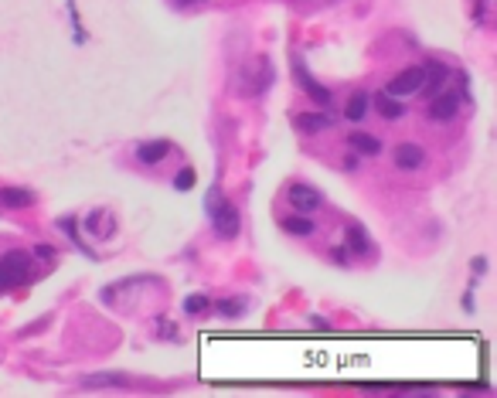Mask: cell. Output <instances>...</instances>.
Returning <instances> with one entry per match:
<instances>
[{"label": "cell", "instance_id": "obj_22", "mask_svg": "<svg viewBox=\"0 0 497 398\" xmlns=\"http://www.w3.org/2000/svg\"><path fill=\"white\" fill-rule=\"evenodd\" d=\"M38 256H41V259H51V256H55V248H51V245H41V248H38Z\"/></svg>", "mask_w": 497, "mask_h": 398}, {"label": "cell", "instance_id": "obj_20", "mask_svg": "<svg viewBox=\"0 0 497 398\" xmlns=\"http://www.w3.org/2000/svg\"><path fill=\"white\" fill-rule=\"evenodd\" d=\"M174 187H177V191H191V187H194V170L191 167L181 170V174L174 177Z\"/></svg>", "mask_w": 497, "mask_h": 398}, {"label": "cell", "instance_id": "obj_14", "mask_svg": "<svg viewBox=\"0 0 497 398\" xmlns=\"http://www.w3.org/2000/svg\"><path fill=\"white\" fill-rule=\"evenodd\" d=\"M365 112H368V92H351V99H347V106H344V120L361 122Z\"/></svg>", "mask_w": 497, "mask_h": 398}, {"label": "cell", "instance_id": "obj_8", "mask_svg": "<svg viewBox=\"0 0 497 398\" xmlns=\"http://www.w3.org/2000/svg\"><path fill=\"white\" fill-rule=\"evenodd\" d=\"M34 194L28 187H0V208L7 211H17V208H31Z\"/></svg>", "mask_w": 497, "mask_h": 398}, {"label": "cell", "instance_id": "obj_19", "mask_svg": "<svg viewBox=\"0 0 497 398\" xmlns=\"http://www.w3.org/2000/svg\"><path fill=\"white\" fill-rule=\"evenodd\" d=\"M347 245H351V252H357V256L372 248V245H368V239H365V231L357 229V225H351V229H347Z\"/></svg>", "mask_w": 497, "mask_h": 398}, {"label": "cell", "instance_id": "obj_9", "mask_svg": "<svg viewBox=\"0 0 497 398\" xmlns=\"http://www.w3.org/2000/svg\"><path fill=\"white\" fill-rule=\"evenodd\" d=\"M167 153H171V143H167V140H150V143H140V147H137V160H140V164H160Z\"/></svg>", "mask_w": 497, "mask_h": 398}, {"label": "cell", "instance_id": "obj_23", "mask_svg": "<svg viewBox=\"0 0 497 398\" xmlns=\"http://www.w3.org/2000/svg\"><path fill=\"white\" fill-rule=\"evenodd\" d=\"M177 4H181V7H187V4H198V0H177Z\"/></svg>", "mask_w": 497, "mask_h": 398}, {"label": "cell", "instance_id": "obj_11", "mask_svg": "<svg viewBox=\"0 0 497 398\" xmlns=\"http://www.w3.org/2000/svg\"><path fill=\"white\" fill-rule=\"evenodd\" d=\"M296 78H300V85L310 92L320 106H327V103H330V92H327L320 82H313V75H310V72H303V65H300V61H296Z\"/></svg>", "mask_w": 497, "mask_h": 398}, {"label": "cell", "instance_id": "obj_6", "mask_svg": "<svg viewBox=\"0 0 497 398\" xmlns=\"http://www.w3.org/2000/svg\"><path fill=\"white\" fill-rule=\"evenodd\" d=\"M422 164H426V153H422L419 143H399V147H395V167L419 170Z\"/></svg>", "mask_w": 497, "mask_h": 398}, {"label": "cell", "instance_id": "obj_21", "mask_svg": "<svg viewBox=\"0 0 497 398\" xmlns=\"http://www.w3.org/2000/svg\"><path fill=\"white\" fill-rule=\"evenodd\" d=\"M330 256L341 262V266H347V248H330Z\"/></svg>", "mask_w": 497, "mask_h": 398}, {"label": "cell", "instance_id": "obj_3", "mask_svg": "<svg viewBox=\"0 0 497 398\" xmlns=\"http://www.w3.org/2000/svg\"><path fill=\"white\" fill-rule=\"evenodd\" d=\"M208 211H211V218H215L218 239H235V235H239V225H242V221H239L235 204H229V201H211Z\"/></svg>", "mask_w": 497, "mask_h": 398}, {"label": "cell", "instance_id": "obj_5", "mask_svg": "<svg viewBox=\"0 0 497 398\" xmlns=\"http://www.w3.org/2000/svg\"><path fill=\"white\" fill-rule=\"evenodd\" d=\"M290 204L296 211H317L320 208V191L310 184H293L290 187Z\"/></svg>", "mask_w": 497, "mask_h": 398}, {"label": "cell", "instance_id": "obj_18", "mask_svg": "<svg viewBox=\"0 0 497 398\" xmlns=\"http://www.w3.org/2000/svg\"><path fill=\"white\" fill-rule=\"evenodd\" d=\"M215 310H218V317H225V320H235V317H242V313H246V300H221Z\"/></svg>", "mask_w": 497, "mask_h": 398}, {"label": "cell", "instance_id": "obj_13", "mask_svg": "<svg viewBox=\"0 0 497 398\" xmlns=\"http://www.w3.org/2000/svg\"><path fill=\"white\" fill-rule=\"evenodd\" d=\"M375 106L382 112V120H402L405 116V106L395 99V95H389V92H382V95L375 99Z\"/></svg>", "mask_w": 497, "mask_h": 398}, {"label": "cell", "instance_id": "obj_12", "mask_svg": "<svg viewBox=\"0 0 497 398\" xmlns=\"http://www.w3.org/2000/svg\"><path fill=\"white\" fill-rule=\"evenodd\" d=\"M296 126H300L303 133H320V130H330L334 120H330L327 112H303V116H296Z\"/></svg>", "mask_w": 497, "mask_h": 398}, {"label": "cell", "instance_id": "obj_16", "mask_svg": "<svg viewBox=\"0 0 497 398\" xmlns=\"http://www.w3.org/2000/svg\"><path fill=\"white\" fill-rule=\"evenodd\" d=\"M82 384L85 388H103V384H130V378L126 375H89V378H82Z\"/></svg>", "mask_w": 497, "mask_h": 398}, {"label": "cell", "instance_id": "obj_2", "mask_svg": "<svg viewBox=\"0 0 497 398\" xmlns=\"http://www.w3.org/2000/svg\"><path fill=\"white\" fill-rule=\"evenodd\" d=\"M422 78H426V65H409V68H402V72H399V75H395L389 85H385V92H389V95H395V99H405V95H419Z\"/></svg>", "mask_w": 497, "mask_h": 398}, {"label": "cell", "instance_id": "obj_15", "mask_svg": "<svg viewBox=\"0 0 497 398\" xmlns=\"http://www.w3.org/2000/svg\"><path fill=\"white\" fill-rule=\"evenodd\" d=\"M283 229L290 231V235H313L317 225H313L310 218H303V214H290V218L283 221Z\"/></svg>", "mask_w": 497, "mask_h": 398}, {"label": "cell", "instance_id": "obj_10", "mask_svg": "<svg viewBox=\"0 0 497 398\" xmlns=\"http://www.w3.org/2000/svg\"><path fill=\"white\" fill-rule=\"evenodd\" d=\"M347 147L355 153H361V157H378V153H382V140L372 137V133H351V137H347Z\"/></svg>", "mask_w": 497, "mask_h": 398}, {"label": "cell", "instance_id": "obj_4", "mask_svg": "<svg viewBox=\"0 0 497 398\" xmlns=\"http://www.w3.org/2000/svg\"><path fill=\"white\" fill-rule=\"evenodd\" d=\"M460 92H446V89H439L433 95V103H429V120L433 122H446L456 116V109H460Z\"/></svg>", "mask_w": 497, "mask_h": 398}, {"label": "cell", "instance_id": "obj_17", "mask_svg": "<svg viewBox=\"0 0 497 398\" xmlns=\"http://www.w3.org/2000/svg\"><path fill=\"white\" fill-rule=\"evenodd\" d=\"M208 306H211V300H208L204 293H191V296L184 300V310L191 313V317H204V313H208Z\"/></svg>", "mask_w": 497, "mask_h": 398}, {"label": "cell", "instance_id": "obj_7", "mask_svg": "<svg viewBox=\"0 0 497 398\" xmlns=\"http://www.w3.org/2000/svg\"><path fill=\"white\" fill-rule=\"evenodd\" d=\"M450 78V68L446 65H439V61H426V78H422V89L419 95H436V92L443 89V82Z\"/></svg>", "mask_w": 497, "mask_h": 398}, {"label": "cell", "instance_id": "obj_1", "mask_svg": "<svg viewBox=\"0 0 497 398\" xmlns=\"http://www.w3.org/2000/svg\"><path fill=\"white\" fill-rule=\"evenodd\" d=\"M31 279V256L24 248H14V252H4L0 256V293L17 290Z\"/></svg>", "mask_w": 497, "mask_h": 398}]
</instances>
